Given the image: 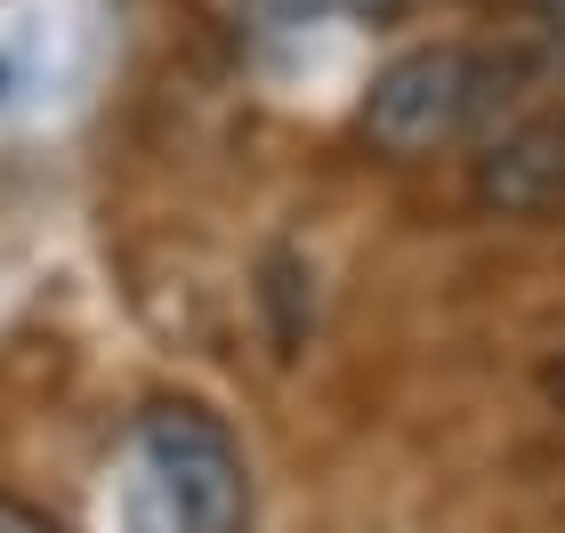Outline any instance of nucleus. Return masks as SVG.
<instances>
[{
    "label": "nucleus",
    "mask_w": 565,
    "mask_h": 533,
    "mask_svg": "<svg viewBox=\"0 0 565 533\" xmlns=\"http://www.w3.org/2000/svg\"><path fill=\"white\" fill-rule=\"evenodd\" d=\"M267 24H316V17H331V9H348V0H250ZM372 9V0H364Z\"/></svg>",
    "instance_id": "nucleus-3"
},
{
    "label": "nucleus",
    "mask_w": 565,
    "mask_h": 533,
    "mask_svg": "<svg viewBox=\"0 0 565 533\" xmlns=\"http://www.w3.org/2000/svg\"><path fill=\"white\" fill-rule=\"evenodd\" d=\"M484 82H493V73H484V57H469V49H404L364 97V138L388 162H420L436 146L477 130Z\"/></svg>",
    "instance_id": "nucleus-2"
},
{
    "label": "nucleus",
    "mask_w": 565,
    "mask_h": 533,
    "mask_svg": "<svg viewBox=\"0 0 565 533\" xmlns=\"http://www.w3.org/2000/svg\"><path fill=\"white\" fill-rule=\"evenodd\" d=\"M243 445L202 404H153L121 445V533H243Z\"/></svg>",
    "instance_id": "nucleus-1"
},
{
    "label": "nucleus",
    "mask_w": 565,
    "mask_h": 533,
    "mask_svg": "<svg viewBox=\"0 0 565 533\" xmlns=\"http://www.w3.org/2000/svg\"><path fill=\"white\" fill-rule=\"evenodd\" d=\"M533 9H542V17L557 24V33H565V0H533Z\"/></svg>",
    "instance_id": "nucleus-5"
},
{
    "label": "nucleus",
    "mask_w": 565,
    "mask_h": 533,
    "mask_svg": "<svg viewBox=\"0 0 565 533\" xmlns=\"http://www.w3.org/2000/svg\"><path fill=\"white\" fill-rule=\"evenodd\" d=\"M557 162H565V130H557Z\"/></svg>",
    "instance_id": "nucleus-6"
},
{
    "label": "nucleus",
    "mask_w": 565,
    "mask_h": 533,
    "mask_svg": "<svg viewBox=\"0 0 565 533\" xmlns=\"http://www.w3.org/2000/svg\"><path fill=\"white\" fill-rule=\"evenodd\" d=\"M0 533H65V525L49 518V510H33V501H9V493H0Z\"/></svg>",
    "instance_id": "nucleus-4"
}]
</instances>
